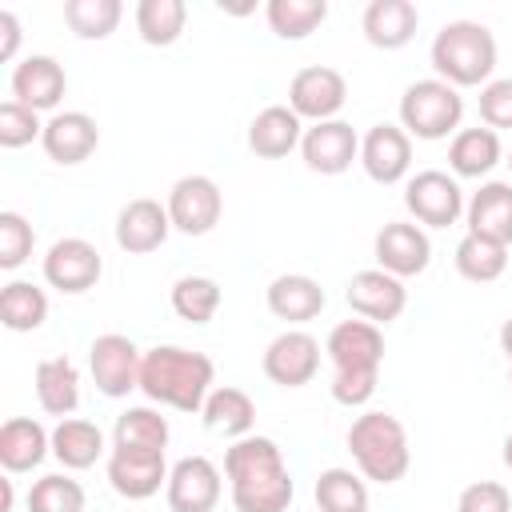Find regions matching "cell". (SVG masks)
Returning a JSON list of instances; mask_svg holds the SVG:
<instances>
[{
  "label": "cell",
  "mask_w": 512,
  "mask_h": 512,
  "mask_svg": "<svg viewBox=\"0 0 512 512\" xmlns=\"http://www.w3.org/2000/svg\"><path fill=\"white\" fill-rule=\"evenodd\" d=\"M460 116H464V96L440 76L416 80L400 96V128L416 140H444L448 132L460 128Z\"/></svg>",
  "instance_id": "5b68a950"
},
{
  "label": "cell",
  "mask_w": 512,
  "mask_h": 512,
  "mask_svg": "<svg viewBox=\"0 0 512 512\" xmlns=\"http://www.w3.org/2000/svg\"><path fill=\"white\" fill-rule=\"evenodd\" d=\"M264 16L280 40H304L328 20V0H268Z\"/></svg>",
  "instance_id": "836d02e7"
},
{
  "label": "cell",
  "mask_w": 512,
  "mask_h": 512,
  "mask_svg": "<svg viewBox=\"0 0 512 512\" xmlns=\"http://www.w3.org/2000/svg\"><path fill=\"white\" fill-rule=\"evenodd\" d=\"M64 88H68V76H64L60 60H52V56H24L12 68V100L28 104L32 112L56 108Z\"/></svg>",
  "instance_id": "44dd1931"
},
{
  "label": "cell",
  "mask_w": 512,
  "mask_h": 512,
  "mask_svg": "<svg viewBox=\"0 0 512 512\" xmlns=\"http://www.w3.org/2000/svg\"><path fill=\"white\" fill-rule=\"evenodd\" d=\"M508 168H512V152H508Z\"/></svg>",
  "instance_id": "f907efd6"
},
{
  "label": "cell",
  "mask_w": 512,
  "mask_h": 512,
  "mask_svg": "<svg viewBox=\"0 0 512 512\" xmlns=\"http://www.w3.org/2000/svg\"><path fill=\"white\" fill-rule=\"evenodd\" d=\"M36 400L48 416H72L80 404V372L68 356H52L36 364Z\"/></svg>",
  "instance_id": "83f0119b"
},
{
  "label": "cell",
  "mask_w": 512,
  "mask_h": 512,
  "mask_svg": "<svg viewBox=\"0 0 512 512\" xmlns=\"http://www.w3.org/2000/svg\"><path fill=\"white\" fill-rule=\"evenodd\" d=\"M348 452H352L360 476L364 480H376V484H396L408 472V464H412L408 432L388 412H364V416H356L352 428H348Z\"/></svg>",
  "instance_id": "277c9868"
},
{
  "label": "cell",
  "mask_w": 512,
  "mask_h": 512,
  "mask_svg": "<svg viewBox=\"0 0 512 512\" xmlns=\"http://www.w3.org/2000/svg\"><path fill=\"white\" fill-rule=\"evenodd\" d=\"M140 364H144V352L128 336H120V332H104L88 348L92 380H96V388L108 400H120L132 388H140Z\"/></svg>",
  "instance_id": "52a82bcc"
},
{
  "label": "cell",
  "mask_w": 512,
  "mask_h": 512,
  "mask_svg": "<svg viewBox=\"0 0 512 512\" xmlns=\"http://www.w3.org/2000/svg\"><path fill=\"white\" fill-rule=\"evenodd\" d=\"M200 416H204V428H208V432L240 440V436H252L256 404H252V396H248V392H240V388L224 384V388H212V392H208V400H204Z\"/></svg>",
  "instance_id": "f1b7e54d"
},
{
  "label": "cell",
  "mask_w": 512,
  "mask_h": 512,
  "mask_svg": "<svg viewBox=\"0 0 512 512\" xmlns=\"http://www.w3.org/2000/svg\"><path fill=\"white\" fill-rule=\"evenodd\" d=\"M124 16L120 0H68L64 4V24L80 36V40H104L116 32Z\"/></svg>",
  "instance_id": "74e56055"
},
{
  "label": "cell",
  "mask_w": 512,
  "mask_h": 512,
  "mask_svg": "<svg viewBox=\"0 0 512 512\" xmlns=\"http://www.w3.org/2000/svg\"><path fill=\"white\" fill-rule=\"evenodd\" d=\"M360 164L376 184H400L412 168V136L400 124H376L360 140Z\"/></svg>",
  "instance_id": "2e32d148"
},
{
  "label": "cell",
  "mask_w": 512,
  "mask_h": 512,
  "mask_svg": "<svg viewBox=\"0 0 512 512\" xmlns=\"http://www.w3.org/2000/svg\"><path fill=\"white\" fill-rule=\"evenodd\" d=\"M344 300H348V308H352L360 320L392 324V320L404 312V304H408V288H404V280H396V276L384 272V268H364V272H356V276L348 280Z\"/></svg>",
  "instance_id": "7c38bea8"
},
{
  "label": "cell",
  "mask_w": 512,
  "mask_h": 512,
  "mask_svg": "<svg viewBox=\"0 0 512 512\" xmlns=\"http://www.w3.org/2000/svg\"><path fill=\"white\" fill-rule=\"evenodd\" d=\"M300 156L312 172L320 176H340L352 168V160H360V136L352 124L344 120H324V124H312L304 128V140H300Z\"/></svg>",
  "instance_id": "5bb4252c"
},
{
  "label": "cell",
  "mask_w": 512,
  "mask_h": 512,
  "mask_svg": "<svg viewBox=\"0 0 512 512\" xmlns=\"http://www.w3.org/2000/svg\"><path fill=\"white\" fill-rule=\"evenodd\" d=\"M260 364H264V376L272 384H280V388H304V384H312V376L320 368V344H316V336H308L300 328H288V332H280L264 348V360Z\"/></svg>",
  "instance_id": "4fadbf2b"
},
{
  "label": "cell",
  "mask_w": 512,
  "mask_h": 512,
  "mask_svg": "<svg viewBox=\"0 0 512 512\" xmlns=\"http://www.w3.org/2000/svg\"><path fill=\"white\" fill-rule=\"evenodd\" d=\"M28 512H84V488H80V480H72L64 472L40 476L28 488Z\"/></svg>",
  "instance_id": "f35d334b"
},
{
  "label": "cell",
  "mask_w": 512,
  "mask_h": 512,
  "mask_svg": "<svg viewBox=\"0 0 512 512\" xmlns=\"http://www.w3.org/2000/svg\"><path fill=\"white\" fill-rule=\"evenodd\" d=\"M328 360L340 368H380L384 360V332L372 320H340L324 340Z\"/></svg>",
  "instance_id": "ffe728a7"
},
{
  "label": "cell",
  "mask_w": 512,
  "mask_h": 512,
  "mask_svg": "<svg viewBox=\"0 0 512 512\" xmlns=\"http://www.w3.org/2000/svg\"><path fill=\"white\" fill-rule=\"evenodd\" d=\"M52 456L68 468V472H84L104 456V432L92 420L80 416H64L52 428Z\"/></svg>",
  "instance_id": "f546056e"
},
{
  "label": "cell",
  "mask_w": 512,
  "mask_h": 512,
  "mask_svg": "<svg viewBox=\"0 0 512 512\" xmlns=\"http://www.w3.org/2000/svg\"><path fill=\"white\" fill-rule=\"evenodd\" d=\"M464 216H468V236L508 248L512 244V184L508 180L480 184V192H472V200L464 204Z\"/></svg>",
  "instance_id": "d6986e66"
},
{
  "label": "cell",
  "mask_w": 512,
  "mask_h": 512,
  "mask_svg": "<svg viewBox=\"0 0 512 512\" xmlns=\"http://www.w3.org/2000/svg\"><path fill=\"white\" fill-rule=\"evenodd\" d=\"M48 320V296L44 288L28 284V280H12L0 292V324L8 332H32Z\"/></svg>",
  "instance_id": "1f68e13d"
},
{
  "label": "cell",
  "mask_w": 512,
  "mask_h": 512,
  "mask_svg": "<svg viewBox=\"0 0 512 512\" xmlns=\"http://www.w3.org/2000/svg\"><path fill=\"white\" fill-rule=\"evenodd\" d=\"M372 252H376V264H380L384 272H392L396 280H404V276H420V272L428 268V260H432L428 232H424L420 224H408V220H392V224H384V228L376 232Z\"/></svg>",
  "instance_id": "9a60e30c"
},
{
  "label": "cell",
  "mask_w": 512,
  "mask_h": 512,
  "mask_svg": "<svg viewBox=\"0 0 512 512\" xmlns=\"http://www.w3.org/2000/svg\"><path fill=\"white\" fill-rule=\"evenodd\" d=\"M404 208L412 212L416 224L428 228H448L464 216V192L456 184V176L440 172V168H424L416 176H408L404 184Z\"/></svg>",
  "instance_id": "8992f818"
},
{
  "label": "cell",
  "mask_w": 512,
  "mask_h": 512,
  "mask_svg": "<svg viewBox=\"0 0 512 512\" xmlns=\"http://www.w3.org/2000/svg\"><path fill=\"white\" fill-rule=\"evenodd\" d=\"M212 380H216L212 356L176 344L148 348L140 364V392L176 412H200L212 392Z\"/></svg>",
  "instance_id": "7a4b0ae2"
},
{
  "label": "cell",
  "mask_w": 512,
  "mask_h": 512,
  "mask_svg": "<svg viewBox=\"0 0 512 512\" xmlns=\"http://www.w3.org/2000/svg\"><path fill=\"white\" fill-rule=\"evenodd\" d=\"M16 48H20V20L8 8H0V60H12Z\"/></svg>",
  "instance_id": "f6af8a7d"
},
{
  "label": "cell",
  "mask_w": 512,
  "mask_h": 512,
  "mask_svg": "<svg viewBox=\"0 0 512 512\" xmlns=\"http://www.w3.org/2000/svg\"><path fill=\"white\" fill-rule=\"evenodd\" d=\"M168 464L164 452H140V448H112L108 456V484L124 500H148L160 488H168Z\"/></svg>",
  "instance_id": "e0dca14e"
},
{
  "label": "cell",
  "mask_w": 512,
  "mask_h": 512,
  "mask_svg": "<svg viewBox=\"0 0 512 512\" xmlns=\"http://www.w3.org/2000/svg\"><path fill=\"white\" fill-rule=\"evenodd\" d=\"M168 444V420L156 408H128L116 416L112 448H140V452H164Z\"/></svg>",
  "instance_id": "e575fe53"
},
{
  "label": "cell",
  "mask_w": 512,
  "mask_h": 512,
  "mask_svg": "<svg viewBox=\"0 0 512 512\" xmlns=\"http://www.w3.org/2000/svg\"><path fill=\"white\" fill-rule=\"evenodd\" d=\"M504 468H508V472H512V432H508V436H504Z\"/></svg>",
  "instance_id": "c3c4849f"
},
{
  "label": "cell",
  "mask_w": 512,
  "mask_h": 512,
  "mask_svg": "<svg viewBox=\"0 0 512 512\" xmlns=\"http://www.w3.org/2000/svg\"><path fill=\"white\" fill-rule=\"evenodd\" d=\"M432 68L452 88H484L496 68V36L480 20H448L432 40Z\"/></svg>",
  "instance_id": "3957f363"
},
{
  "label": "cell",
  "mask_w": 512,
  "mask_h": 512,
  "mask_svg": "<svg viewBox=\"0 0 512 512\" xmlns=\"http://www.w3.org/2000/svg\"><path fill=\"white\" fill-rule=\"evenodd\" d=\"M220 492H224L220 468L208 456H184L168 472L164 500L172 512H212L220 504Z\"/></svg>",
  "instance_id": "8fae6325"
},
{
  "label": "cell",
  "mask_w": 512,
  "mask_h": 512,
  "mask_svg": "<svg viewBox=\"0 0 512 512\" xmlns=\"http://www.w3.org/2000/svg\"><path fill=\"white\" fill-rule=\"evenodd\" d=\"M32 244H36V232L32 224L20 216V212H0V268H20L28 256H32Z\"/></svg>",
  "instance_id": "ab89813d"
},
{
  "label": "cell",
  "mask_w": 512,
  "mask_h": 512,
  "mask_svg": "<svg viewBox=\"0 0 512 512\" xmlns=\"http://www.w3.org/2000/svg\"><path fill=\"white\" fill-rule=\"evenodd\" d=\"M224 476L236 512H284L296 496L284 452L272 436H240L224 452Z\"/></svg>",
  "instance_id": "6da1fadb"
},
{
  "label": "cell",
  "mask_w": 512,
  "mask_h": 512,
  "mask_svg": "<svg viewBox=\"0 0 512 512\" xmlns=\"http://www.w3.org/2000/svg\"><path fill=\"white\" fill-rule=\"evenodd\" d=\"M52 452V432H44L40 420L12 416L0 428V464L4 472H32Z\"/></svg>",
  "instance_id": "484cf974"
},
{
  "label": "cell",
  "mask_w": 512,
  "mask_h": 512,
  "mask_svg": "<svg viewBox=\"0 0 512 512\" xmlns=\"http://www.w3.org/2000/svg\"><path fill=\"white\" fill-rule=\"evenodd\" d=\"M304 140V120L288 104H268L264 112L252 116L248 124V148L264 160H280Z\"/></svg>",
  "instance_id": "cb8c5ba5"
},
{
  "label": "cell",
  "mask_w": 512,
  "mask_h": 512,
  "mask_svg": "<svg viewBox=\"0 0 512 512\" xmlns=\"http://www.w3.org/2000/svg\"><path fill=\"white\" fill-rule=\"evenodd\" d=\"M500 156H504V148H500V132H492V128H460L456 136H452V144H448V168L456 172V176H464V180H480V176H488L496 164H500Z\"/></svg>",
  "instance_id": "4316f807"
},
{
  "label": "cell",
  "mask_w": 512,
  "mask_h": 512,
  "mask_svg": "<svg viewBox=\"0 0 512 512\" xmlns=\"http://www.w3.org/2000/svg\"><path fill=\"white\" fill-rule=\"evenodd\" d=\"M376 380L380 368H340L332 376V400L344 408H364L376 396Z\"/></svg>",
  "instance_id": "b9f144b4"
},
{
  "label": "cell",
  "mask_w": 512,
  "mask_h": 512,
  "mask_svg": "<svg viewBox=\"0 0 512 512\" xmlns=\"http://www.w3.org/2000/svg\"><path fill=\"white\" fill-rule=\"evenodd\" d=\"M36 136H44L40 112H32V108L20 104V100H4V104H0V144H4V148H24V144H32Z\"/></svg>",
  "instance_id": "60d3db41"
},
{
  "label": "cell",
  "mask_w": 512,
  "mask_h": 512,
  "mask_svg": "<svg viewBox=\"0 0 512 512\" xmlns=\"http://www.w3.org/2000/svg\"><path fill=\"white\" fill-rule=\"evenodd\" d=\"M364 36L372 48H384V52H396L404 48L416 28H420V8L412 0H372L364 8V20H360Z\"/></svg>",
  "instance_id": "603a6c76"
},
{
  "label": "cell",
  "mask_w": 512,
  "mask_h": 512,
  "mask_svg": "<svg viewBox=\"0 0 512 512\" xmlns=\"http://www.w3.org/2000/svg\"><path fill=\"white\" fill-rule=\"evenodd\" d=\"M12 508V480H0V512Z\"/></svg>",
  "instance_id": "7dc6e473"
},
{
  "label": "cell",
  "mask_w": 512,
  "mask_h": 512,
  "mask_svg": "<svg viewBox=\"0 0 512 512\" xmlns=\"http://www.w3.org/2000/svg\"><path fill=\"white\" fill-rule=\"evenodd\" d=\"M220 212H224V192L212 176H180L168 192V216H172V228L184 232V236H204L220 224Z\"/></svg>",
  "instance_id": "ba28073f"
},
{
  "label": "cell",
  "mask_w": 512,
  "mask_h": 512,
  "mask_svg": "<svg viewBox=\"0 0 512 512\" xmlns=\"http://www.w3.org/2000/svg\"><path fill=\"white\" fill-rule=\"evenodd\" d=\"M328 296L320 288V280L304 276V272H288V276H276L268 284V312L276 320H288V324H308L324 312Z\"/></svg>",
  "instance_id": "d4e9b609"
},
{
  "label": "cell",
  "mask_w": 512,
  "mask_h": 512,
  "mask_svg": "<svg viewBox=\"0 0 512 512\" xmlns=\"http://www.w3.org/2000/svg\"><path fill=\"white\" fill-rule=\"evenodd\" d=\"M312 492L320 512H368V484L352 468H324Z\"/></svg>",
  "instance_id": "d6a6232c"
},
{
  "label": "cell",
  "mask_w": 512,
  "mask_h": 512,
  "mask_svg": "<svg viewBox=\"0 0 512 512\" xmlns=\"http://www.w3.org/2000/svg\"><path fill=\"white\" fill-rule=\"evenodd\" d=\"M500 352L508 356V364H512V316L500 324Z\"/></svg>",
  "instance_id": "bcb514c9"
},
{
  "label": "cell",
  "mask_w": 512,
  "mask_h": 512,
  "mask_svg": "<svg viewBox=\"0 0 512 512\" xmlns=\"http://www.w3.org/2000/svg\"><path fill=\"white\" fill-rule=\"evenodd\" d=\"M456 272L464 276V280H472V284H492V280H500L504 276V268H508V248H500V244H488V240H480V236H464L460 244H456Z\"/></svg>",
  "instance_id": "8d00e7d4"
},
{
  "label": "cell",
  "mask_w": 512,
  "mask_h": 512,
  "mask_svg": "<svg viewBox=\"0 0 512 512\" xmlns=\"http://www.w3.org/2000/svg\"><path fill=\"white\" fill-rule=\"evenodd\" d=\"M172 232V216H168V204L152 200V196H136L120 208L116 216V244L128 252V256H144V252H156Z\"/></svg>",
  "instance_id": "ac0fdd59"
},
{
  "label": "cell",
  "mask_w": 512,
  "mask_h": 512,
  "mask_svg": "<svg viewBox=\"0 0 512 512\" xmlns=\"http://www.w3.org/2000/svg\"><path fill=\"white\" fill-rule=\"evenodd\" d=\"M100 272H104V260H100L96 244H88L84 236H64L44 256V280L56 292H68V296H80V292L96 288Z\"/></svg>",
  "instance_id": "30bf717a"
},
{
  "label": "cell",
  "mask_w": 512,
  "mask_h": 512,
  "mask_svg": "<svg viewBox=\"0 0 512 512\" xmlns=\"http://www.w3.org/2000/svg\"><path fill=\"white\" fill-rule=\"evenodd\" d=\"M348 100V84L336 68L328 64H312V68H300L288 84V108L300 116V120H312V124H324V120H336V112L344 108Z\"/></svg>",
  "instance_id": "9c48e42d"
},
{
  "label": "cell",
  "mask_w": 512,
  "mask_h": 512,
  "mask_svg": "<svg viewBox=\"0 0 512 512\" xmlns=\"http://www.w3.org/2000/svg\"><path fill=\"white\" fill-rule=\"evenodd\" d=\"M184 24H188V4L184 0H140L136 4V32L152 48L176 44Z\"/></svg>",
  "instance_id": "4dcf8cb0"
},
{
  "label": "cell",
  "mask_w": 512,
  "mask_h": 512,
  "mask_svg": "<svg viewBox=\"0 0 512 512\" xmlns=\"http://www.w3.org/2000/svg\"><path fill=\"white\" fill-rule=\"evenodd\" d=\"M40 144L56 164H84L100 144V128L88 112H56L52 120H44Z\"/></svg>",
  "instance_id": "7402d4cb"
},
{
  "label": "cell",
  "mask_w": 512,
  "mask_h": 512,
  "mask_svg": "<svg viewBox=\"0 0 512 512\" xmlns=\"http://www.w3.org/2000/svg\"><path fill=\"white\" fill-rule=\"evenodd\" d=\"M508 388H512V372H508Z\"/></svg>",
  "instance_id": "681fc988"
},
{
  "label": "cell",
  "mask_w": 512,
  "mask_h": 512,
  "mask_svg": "<svg viewBox=\"0 0 512 512\" xmlns=\"http://www.w3.org/2000/svg\"><path fill=\"white\" fill-rule=\"evenodd\" d=\"M480 120L484 128H512V76L488 80L480 88Z\"/></svg>",
  "instance_id": "7bdbcfd3"
},
{
  "label": "cell",
  "mask_w": 512,
  "mask_h": 512,
  "mask_svg": "<svg viewBox=\"0 0 512 512\" xmlns=\"http://www.w3.org/2000/svg\"><path fill=\"white\" fill-rule=\"evenodd\" d=\"M456 512H512V492L500 480H476L460 492Z\"/></svg>",
  "instance_id": "ee69618b"
},
{
  "label": "cell",
  "mask_w": 512,
  "mask_h": 512,
  "mask_svg": "<svg viewBox=\"0 0 512 512\" xmlns=\"http://www.w3.org/2000/svg\"><path fill=\"white\" fill-rule=\"evenodd\" d=\"M220 284L212 276H180L172 284V312L188 324H208L216 312H220Z\"/></svg>",
  "instance_id": "d590c367"
}]
</instances>
